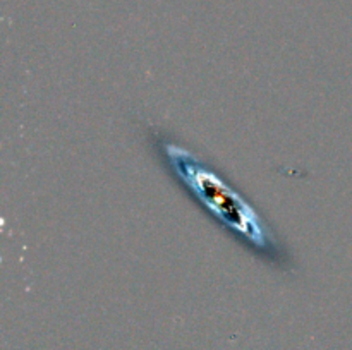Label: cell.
Returning <instances> with one entry per match:
<instances>
[{
  "instance_id": "obj_1",
  "label": "cell",
  "mask_w": 352,
  "mask_h": 350,
  "mask_svg": "<svg viewBox=\"0 0 352 350\" xmlns=\"http://www.w3.org/2000/svg\"><path fill=\"white\" fill-rule=\"evenodd\" d=\"M165 153L175 174L213 216L230 226L234 232L241 233L258 249H270L272 232L265 226L263 220L230 185L223 182V178H220V175L196 160L195 154L184 148L165 144Z\"/></svg>"
}]
</instances>
